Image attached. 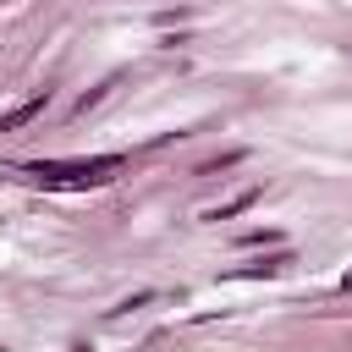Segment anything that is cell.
I'll return each instance as SVG.
<instances>
[{"instance_id": "6da1fadb", "label": "cell", "mask_w": 352, "mask_h": 352, "mask_svg": "<svg viewBox=\"0 0 352 352\" xmlns=\"http://www.w3.org/2000/svg\"><path fill=\"white\" fill-rule=\"evenodd\" d=\"M110 170H121V154H99V160H50V165H28L33 182L44 187H99L110 182Z\"/></svg>"}, {"instance_id": "7a4b0ae2", "label": "cell", "mask_w": 352, "mask_h": 352, "mask_svg": "<svg viewBox=\"0 0 352 352\" xmlns=\"http://www.w3.org/2000/svg\"><path fill=\"white\" fill-rule=\"evenodd\" d=\"M292 264V248H275L270 258H253V264H236V270H226V280H264V275H280Z\"/></svg>"}, {"instance_id": "3957f363", "label": "cell", "mask_w": 352, "mask_h": 352, "mask_svg": "<svg viewBox=\"0 0 352 352\" xmlns=\"http://www.w3.org/2000/svg\"><path fill=\"white\" fill-rule=\"evenodd\" d=\"M44 104H50V94H33V99H28V104H16L11 116H0V132H11V126H28V121H33Z\"/></svg>"}, {"instance_id": "277c9868", "label": "cell", "mask_w": 352, "mask_h": 352, "mask_svg": "<svg viewBox=\"0 0 352 352\" xmlns=\"http://www.w3.org/2000/svg\"><path fill=\"white\" fill-rule=\"evenodd\" d=\"M258 204V187H248V192H236L231 204H220V209H209L204 220H231V214H242V209H253Z\"/></svg>"}, {"instance_id": "5b68a950", "label": "cell", "mask_w": 352, "mask_h": 352, "mask_svg": "<svg viewBox=\"0 0 352 352\" xmlns=\"http://www.w3.org/2000/svg\"><path fill=\"white\" fill-rule=\"evenodd\" d=\"M148 297H154V292H132V297H126V302H116V308H110V314H132V308H143V302H148Z\"/></svg>"}, {"instance_id": "8992f818", "label": "cell", "mask_w": 352, "mask_h": 352, "mask_svg": "<svg viewBox=\"0 0 352 352\" xmlns=\"http://www.w3.org/2000/svg\"><path fill=\"white\" fill-rule=\"evenodd\" d=\"M341 292H352V270H346V275H341Z\"/></svg>"}, {"instance_id": "52a82bcc", "label": "cell", "mask_w": 352, "mask_h": 352, "mask_svg": "<svg viewBox=\"0 0 352 352\" xmlns=\"http://www.w3.org/2000/svg\"><path fill=\"white\" fill-rule=\"evenodd\" d=\"M0 352H6V346H0Z\"/></svg>"}]
</instances>
